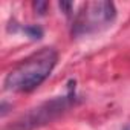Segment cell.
Masks as SVG:
<instances>
[{
	"label": "cell",
	"instance_id": "obj_1",
	"mask_svg": "<svg viewBox=\"0 0 130 130\" xmlns=\"http://www.w3.org/2000/svg\"><path fill=\"white\" fill-rule=\"evenodd\" d=\"M57 52L44 47L15 66L5 78V89L12 92H29L38 87L52 72Z\"/></svg>",
	"mask_w": 130,
	"mask_h": 130
},
{
	"label": "cell",
	"instance_id": "obj_2",
	"mask_svg": "<svg viewBox=\"0 0 130 130\" xmlns=\"http://www.w3.org/2000/svg\"><path fill=\"white\" fill-rule=\"evenodd\" d=\"M74 90H75V81H71L68 96L54 98V100L46 101L41 106L32 109L29 113H26L20 119H17L15 124L9 127V130H32L35 127H40V125H44V124L51 122L52 119L60 116L64 110H68L72 106V103L75 100Z\"/></svg>",
	"mask_w": 130,
	"mask_h": 130
},
{
	"label": "cell",
	"instance_id": "obj_3",
	"mask_svg": "<svg viewBox=\"0 0 130 130\" xmlns=\"http://www.w3.org/2000/svg\"><path fill=\"white\" fill-rule=\"evenodd\" d=\"M116 17V9L112 2H93L87 3L78 14L72 34H90L109 26Z\"/></svg>",
	"mask_w": 130,
	"mask_h": 130
},
{
	"label": "cell",
	"instance_id": "obj_4",
	"mask_svg": "<svg viewBox=\"0 0 130 130\" xmlns=\"http://www.w3.org/2000/svg\"><path fill=\"white\" fill-rule=\"evenodd\" d=\"M23 31H25L31 38H34V40H38V38H41V35H43V31H41V28H38V26H26V28H23Z\"/></svg>",
	"mask_w": 130,
	"mask_h": 130
},
{
	"label": "cell",
	"instance_id": "obj_5",
	"mask_svg": "<svg viewBox=\"0 0 130 130\" xmlns=\"http://www.w3.org/2000/svg\"><path fill=\"white\" fill-rule=\"evenodd\" d=\"M34 9H35V12L43 15L47 9V2H34Z\"/></svg>",
	"mask_w": 130,
	"mask_h": 130
},
{
	"label": "cell",
	"instance_id": "obj_6",
	"mask_svg": "<svg viewBox=\"0 0 130 130\" xmlns=\"http://www.w3.org/2000/svg\"><path fill=\"white\" fill-rule=\"evenodd\" d=\"M58 5H60V8L64 11V14H68V15L71 14V11H72V3H71V2H60Z\"/></svg>",
	"mask_w": 130,
	"mask_h": 130
}]
</instances>
